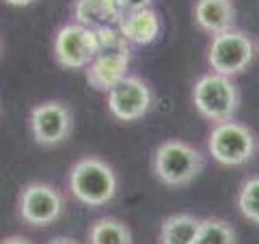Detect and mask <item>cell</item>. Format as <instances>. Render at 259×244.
I'll list each match as a JSON object with an SVG mask.
<instances>
[{
	"mask_svg": "<svg viewBox=\"0 0 259 244\" xmlns=\"http://www.w3.org/2000/svg\"><path fill=\"white\" fill-rule=\"evenodd\" d=\"M67 190L84 208H104L119 192V175L108 160L82 156L67 171Z\"/></svg>",
	"mask_w": 259,
	"mask_h": 244,
	"instance_id": "cell-1",
	"label": "cell"
},
{
	"mask_svg": "<svg viewBox=\"0 0 259 244\" xmlns=\"http://www.w3.org/2000/svg\"><path fill=\"white\" fill-rule=\"evenodd\" d=\"M205 158L199 147L182 138H166L151 156V173L166 188H184L201 175Z\"/></svg>",
	"mask_w": 259,
	"mask_h": 244,
	"instance_id": "cell-2",
	"label": "cell"
},
{
	"mask_svg": "<svg viewBox=\"0 0 259 244\" xmlns=\"http://www.w3.org/2000/svg\"><path fill=\"white\" fill-rule=\"evenodd\" d=\"M192 106L201 119L209 124H221V121L233 119L240 110V87L236 80L216 71H205L192 85Z\"/></svg>",
	"mask_w": 259,
	"mask_h": 244,
	"instance_id": "cell-3",
	"label": "cell"
},
{
	"mask_svg": "<svg viewBox=\"0 0 259 244\" xmlns=\"http://www.w3.org/2000/svg\"><path fill=\"white\" fill-rule=\"evenodd\" d=\"M205 145L207 153L216 165L225 169H236L255 160L259 151V136L253 132V128L233 117L221 121V124H212Z\"/></svg>",
	"mask_w": 259,
	"mask_h": 244,
	"instance_id": "cell-4",
	"label": "cell"
},
{
	"mask_svg": "<svg viewBox=\"0 0 259 244\" xmlns=\"http://www.w3.org/2000/svg\"><path fill=\"white\" fill-rule=\"evenodd\" d=\"M259 46L253 39V35H248L242 28H231L221 35L209 37L205 59L209 69L216 74L238 78L253 65L257 59Z\"/></svg>",
	"mask_w": 259,
	"mask_h": 244,
	"instance_id": "cell-5",
	"label": "cell"
},
{
	"mask_svg": "<svg viewBox=\"0 0 259 244\" xmlns=\"http://www.w3.org/2000/svg\"><path fill=\"white\" fill-rule=\"evenodd\" d=\"M65 210H67V201L63 190L48 182L24 184L15 199V214L32 229L52 227L63 218Z\"/></svg>",
	"mask_w": 259,
	"mask_h": 244,
	"instance_id": "cell-6",
	"label": "cell"
},
{
	"mask_svg": "<svg viewBox=\"0 0 259 244\" xmlns=\"http://www.w3.org/2000/svg\"><path fill=\"white\" fill-rule=\"evenodd\" d=\"M28 134L39 147L52 149L69 141L74 132V112L61 100H46L28 110Z\"/></svg>",
	"mask_w": 259,
	"mask_h": 244,
	"instance_id": "cell-7",
	"label": "cell"
},
{
	"mask_svg": "<svg viewBox=\"0 0 259 244\" xmlns=\"http://www.w3.org/2000/svg\"><path fill=\"white\" fill-rule=\"evenodd\" d=\"M156 104L151 85L139 74H127L106 93V108L121 124L145 119Z\"/></svg>",
	"mask_w": 259,
	"mask_h": 244,
	"instance_id": "cell-8",
	"label": "cell"
},
{
	"mask_svg": "<svg viewBox=\"0 0 259 244\" xmlns=\"http://www.w3.org/2000/svg\"><path fill=\"white\" fill-rule=\"evenodd\" d=\"M97 52H100V46H97L95 30L84 26V24L71 20L54 32L52 54L54 61L63 69L69 71L87 69V65L95 59Z\"/></svg>",
	"mask_w": 259,
	"mask_h": 244,
	"instance_id": "cell-9",
	"label": "cell"
},
{
	"mask_svg": "<svg viewBox=\"0 0 259 244\" xmlns=\"http://www.w3.org/2000/svg\"><path fill=\"white\" fill-rule=\"evenodd\" d=\"M130 65H132V50L97 52L95 59L87 65L84 78L93 91L108 93L130 74Z\"/></svg>",
	"mask_w": 259,
	"mask_h": 244,
	"instance_id": "cell-10",
	"label": "cell"
},
{
	"mask_svg": "<svg viewBox=\"0 0 259 244\" xmlns=\"http://www.w3.org/2000/svg\"><path fill=\"white\" fill-rule=\"evenodd\" d=\"M192 20H194V26L201 32L214 37L236 28L238 9L233 5V0H194Z\"/></svg>",
	"mask_w": 259,
	"mask_h": 244,
	"instance_id": "cell-11",
	"label": "cell"
},
{
	"mask_svg": "<svg viewBox=\"0 0 259 244\" xmlns=\"http://www.w3.org/2000/svg\"><path fill=\"white\" fill-rule=\"evenodd\" d=\"M117 26L134 48L151 46L160 39L162 18L153 7H149V9L123 13V18H121V22L117 24Z\"/></svg>",
	"mask_w": 259,
	"mask_h": 244,
	"instance_id": "cell-12",
	"label": "cell"
},
{
	"mask_svg": "<svg viewBox=\"0 0 259 244\" xmlns=\"http://www.w3.org/2000/svg\"><path fill=\"white\" fill-rule=\"evenodd\" d=\"M71 18L89 28L117 26L123 18V11L117 0H74L71 3Z\"/></svg>",
	"mask_w": 259,
	"mask_h": 244,
	"instance_id": "cell-13",
	"label": "cell"
},
{
	"mask_svg": "<svg viewBox=\"0 0 259 244\" xmlns=\"http://www.w3.org/2000/svg\"><path fill=\"white\" fill-rule=\"evenodd\" d=\"M199 225L201 218L194 214L188 212L168 214L160 225L158 244H194Z\"/></svg>",
	"mask_w": 259,
	"mask_h": 244,
	"instance_id": "cell-14",
	"label": "cell"
},
{
	"mask_svg": "<svg viewBox=\"0 0 259 244\" xmlns=\"http://www.w3.org/2000/svg\"><path fill=\"white\" fill-rule=\"evenodd\" d=\"M87 244H134V233L117 216H102L87 229Z\"/></svg>",
	"mask_w": 259,
	"mask_h": 244,
	"instance_id": "cell-15",
	"label": "cell"
},
{
	"mask_svg": "<svg viewBox=\"0 0 259 244\" xmlns=\"http://www.w3.org/2000/svg\"><path fill=\"white\" fill-rule=\"evenodd\" d=\"M194 244H238V231L225 218L207 216L201 218Z\"/></svg>",
	"mask_w": 259,
	"mask_h": 244,
	"instance_id": "cell-16",
	"label": "cell"
},
{
	"mask_svg": "<svg viewBox=\"0 0 259 244\" xmlns=\"http://www.w3.org/2000/svg\"><path fill=\"white\" fill-rule=\"evenodd\" d=\"M236 208L248 223L259 225V175H248L236 190Z\"/></svg>",
	"mask_w": 259,
	"mask_h": 244,
	"instance_id": "cell-17",
	"label": "cell"
},
{
	"mask_svg": "<svg viewBox=\"0 0 259 244\" xmlns=\"http://www.w3.org/2000/svg\"><path fill=\"white\" fill-rule=\"evenodd\" d=\"M97 37V46L100 52H112V50H134V46L123 37V32L119 30V26H100L93 28Z\"/></svg>",
	"mask_w": 259,
	"mask_h": 244,
	"instance_id": "cell-18",
	"label": "cell"
},
{
	"mask_svg": "<svg viewBox=\"0 0 259 244\" xmlns=\"http://www.w3.org/2000/svg\"><path fill=\"white\" fill-rule=\"evenodd\" d=\"M121 11L130 13V11H141V9H149L153 5V0H117Z\"/></svg>",
	"mask_w": 259,
	"mask_h": 244,
	"instance_id": "cell-19",
	"label": "cell"
},
{
	"mask_svg": "<svg viewBox=\"0 0 259 244\" xmlns=\"http://www.w3.org/2000/svg\"><path fill=\"white\" fill-rule=\"evenodd\" d=\"M0 244H35L30 238H26V235H20V233H13V235H5L3 242Z\"/></svg>",
	"mask_w": 259,
	"mask_h": 244,
	"instance_id": "cell-20",
	"label": "cell"
},
{
	"mask_svg": "<svg viewBox=\"0 0 259 244\" xmlns=\"http://www.w3.org/2000/svg\"><path fill=\"white\" fill-rule=\"evenodd\" d=\"M46 244H82V242H78L76 238H71V235H56V238L48 240Z\"/></svg>",
	"mask_w": 259,
	"mask_h": 244,
	"instance_id": "cell-21",
	"label": "cell"
},
{
	"mask_svg": "<svg viewBox=\"0 0 259 244\" xmlns=\"http://www.w3.org/2000/svg\"><path fill=\"white\" fill-rule=\"evenodd\" d=\"M37 0H5V5H9V7H18V9H22V7H30V5H35Z\"/></svg>",
	"mask_w": 259,
	"mask_h": 244,
	"instance_id": "cell-22",
	"label": "cell"
}]
</instances>
